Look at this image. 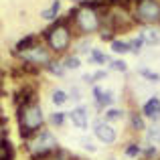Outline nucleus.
Segmentation results:
<instances>
[{"label": "nucleus", "instance_id": "obj_1", "mask_svg": "<svg viewBox=\"0 0 160 160\" xmlns=\"http://www.w3.org/2000/svg\"><path fill=\"white\" fill-rule=\"evenodd\" d=\"M69 24H73L69 20V16H63V18H57V20H55L49 28H45L43 39L47 41L49 49H51L53 53H65L67 49H69L71 39H73Z\"/></svg>", "mask_w": 160, "mask_h": 160}, {"label": "nucleus", "instance_id": "obj_2", "mask_svg": "<svg viewBox=\"0 0 160 160\" xmlns=\"http://www.w3.org/2000/svg\"><path fill=\"white\" fill-rule=\"evenodd\" d=\"M18 128H20V138L22 140H31L35 134H39V130L43 128V109L39 103H28V106L18 108Z\"/></svg>", "mask_w": 160, "mask_h": 160}, {"label": "nucleus", "instance_id": "obj_3", "mask_svg": "<svg viewBox=\"0 0 160 160\" xmlns=\"http://www.w3.org/2000/svg\"><path fill=\"white\" fill-rule=\"evenodd\" d=\"M57 138L53 136V132L49 130H41L39 134L28 140V152H31L32 160H47L49 156H53L57 152Z\"/></svg>", "mask_w": 160, "mask_h": 160}, {"label": "nucleus", "instance_id": "obj_4", "mask_svg": "<svg viewBox=\"0 0 160 160\" xmlns=\"http://www.w3.org/2000/svg\"><path fill=\"white\" fill-rule=\"evenodd\" d=\"M103 12L106 10H99V8L93 6H81L79 4V10L75 14V28L83 35H91V32H98L102 28V18H103Z\"/></svg>", "mask_w": 160, "mask_h": 160}, {"label": "nucleus", "instance_id": "obj_5", "mask_svg": "<svg viewBox=\"0 0 160 160\" xmlns=\"http://www.w3.org/2000/svg\"><path fill=\"white\" fill-rule=\"evenodd\" d=\"M132 14L136 22L156 24L160 22V2L158 0H144V2L132 4Z\"/></svg>", "mask_w": 160, "mask_h": 160}, {"label": "nucleus", "instance_id": "obj_6", "mask_svg": "<svg viewBox=\"0 0 160 160\" xmlns=\"http://www.w3.org/2000/svg\"><path fill=\"white\" fill-rule=\"evenodd\" d=\"M14 55H18L24 63H31V65H37V67H47L49 63L53 61V51L47 49L45 45H41V43H37L35 47L28 49V51L14 53Z\"/></svg>", "mask_w": 160, "mask_h": 160}, {"label": "nucleus", "instance_id": "obj_7", "mask_svg": "<svg viewBox=\"0 0 160 160\" xmlns=\"http://www.w3.org/2000/svg\"><path fill=\"white\" fill-rule=\"evenodd\" d=\"M93 134H95L98 140L103 142V144H113V142H116V130L109 126V122L98 120L93 124Z\"/></svg>", "mask_w": 160, "mask_h": 160}, {"label": "nucleus", "instance_id": "obj_8", "mask_svg": "<svg viewBox=\"0 0 160 160\" xmlns=\"http://www.w3.org/2000/svg\"><path fill=\"white\" fill-rule=\"evenodd\" d=\"M67 116H69V120L73 122L79 130H85L87 128V122H89V118H87V108H81V106H79V108L71 109Z\"/></svg>", "mask_w": 160, "mask_h": 160}, {"label": "nucleus", "instance_id": "obj_9", "mask_svg": "<svg viewBox=\"0 0 160 160\" xmlns=\"http://www.w3.org/2000/svg\"><path fill=\"white\" fill-rule=\"evenodd\" d=\"M142 113H144L146 118H150V120L158 122L160 120V99L158 98H150L148 102L144 103V108H142Z\"/></svg>", "mask_w": 160, "mask_h": 160}, {"label": "nucleus", "instance_id": "obj_10", "mask_svg": "<svg viewBox=\"0 0 160 160\" xmlns=\"http://www.w3.org/2000/svg\"><path fill=\"white\" fill-rule=\"evenodd\" d=\"M93 95H95V102H98V106H102V108H108V106H112L113 103V91H109L106 89L103 91L102 87H95L93 89Z\"/></svg>", "mask_w": 160, "mask_h": 160}, {"label": "nucleus", "instance_id": "obj_11", "mask_svg": "<svg viewBox=\"0 0 160 160\" xmlns=\"http://www.w3.org/2000/svg\"><path fill=\"white\" fill-rule=\"evenodd\" d=\"M37 43H41V41H39V37H37V35H27V37H22V39H20L18 43L14 45V53L28 51V49H32Z\"/></svg>", "mask_w": 160, "mask_h": 160}, {"label": "nucleus", "instance_id": "obj_12", "mask_svg": "<svg viewBox=\"0 0 160 160\" xmlns=\"http://www.w3.org/2000/svg\"><path fill=\"white\" fill-rule=\"evenodd\" d=\"M59 10H61V0H53L51 6L45 8V10L41 12V16H43L45 20H57L59 18Z\"/></svg>", "mask_w": 160, "mask_h": 160}, {"label": "nucleus", "instance_id": "obj_13", "mask_svg": "<svg viewBox=\"0 0 160 160\" xmlns=\"http://www.w3.org/2000/svg\"><path fill=\"white\" fill-rule=\"evenodd\" d=\"M47 71L51 75H55V77H63L65 71H67V67H65V63H61V61H51L47 65Z\"/></svg>", "mask_w": 160, "mask_h": 160}, {"label": "nucleus", "instance_id": "obj_14", "mask_svg": "<svg viewBox=\"0 0 160 160\" xmlns=\"http://www.w3.org/2000/svg\"><path fill=\"white\" fill-rule=\"evenodd\" d=\"M89 61L98 63V65H106V63H109V57L103 51H99V49H91L89 51Z\"/></svg>", "mask_w": 160, "mask_h": 160}, {"label": "nucleus", "instance_id": "obj_15", "mask_svg": "<svg viewBox=\"0 0 160 160\" xmlns=\"http://www.w3.org/2000/svg\"><path fill=\"white\" fill-rule=\"evenodd\" d=\"M130 124H132V128L136 130V132H142V130H146L144 118H142V113H138V112H132V113H130Z\"/></svg>", "mask_w": 160, "mask_h": 160}, {"label": "nucleus", "instance_id": "obj_16", "mask_svg": "<svg viewBox=\"0 0 160 160\" xmlns=\"http://www.w3.org/2000/svg\"><path fill=\"white\" fill-rule=\"evenodd\" d=\"M112 51H113V53H118V55L132 53V51H130V43H126V41H118V39H113V41H112Z\"/></svg>", "mask_w": 160, "mask_h": 160}, {"label": "nucleus", "instance_id": "obj_17", "mask_svg": "<svg viewBox=\"0 0 160 160\" xmlns=\"http://www.w3.org/2000/svg\"><path fill=\"white\" fill-rule=\"evenodd\" d=\"M67 99H69V93L63 89H55L53 95H51V102L53 106H63V103H67Z\"/></svg>", "mask_w": 160, "mask_h": 160}, {"label": "nucleus", "instance_id": "obj_18", "mask_svg": "<svg viewBox=\"0 0 160 160\" xmlns=\"http://www.w3.org/2000/svg\"><path fill=\"white\" fill-rule=\"evenodd\" d=\"M142 37H144V41L148 45H158L160 43V32H156V31H152V28H146L144 32H140Z\"/></svg>", "mask_w": 160, "mask_h": 160}, {"label": "nucleus", "instance_id": "obj_19", "mask_svg": "<svg viewBox=\"0 0 160 160\" xmlns=\"http://www.w3.org/2000/svg\"><path fill=\"white\" fill-rule=\"evenodd\" d=\"M122 109H118V108H109L106 109V113H103V118H106V122H120L122 120Z\"/></svg>", "mask_w": 160, "mask_h": 160}, {"label": "nucleus", "instance_id": "obj_20", "mask_svg": "<svg viewBox=\"0 0 160 160\" xmlns=\"http://www.w3.org/2000/svg\"><path fill=\"white\" fill-rule=\"evenodd\" d=\"M146 140H148L150 144H158V142H160V126L158 124L152 126V128L146 132Z\"/></svg>", "mask_w": 160, "mask_h": 160}, {"label": "nucleus", "instance_id": "obj_21", "mask_svg": "<svg viewBox=\"0 0 160 160\" xmlns=\"http://www.w3.org/2000/svg\"><path fill=\"white\" fill-rule=\"evenodd\" d=\"M138 73H140L144 79H148L150 83H160V75L156 73V71H150V69H146V67H142Z\"/></svg>", "mask_w": 160, "mask_h": 160}, {"label": "nucleus", "instance_id": "obj_22", "mask_svg": "<svg viewBox=\"0 0 160 160\" xmlns=\"http://www.w3.org/2000/svg\"><path fill=\"white\" fill-rule=\"evenodd\" d=\"M144 43H146V41H144V37H142V35H138L136 39H132V41H130V51H132L134 55H138V53L142 51V47H144Z\"/></svg>", "mask_w": 160, "mask_h": 160}, {"label": "nucleus", "instance_id": "obj_23", "mask_svg": "<svg viewBox=\"0 0 160 160\" xmlns=\"http://www.w3.org/2000/svg\"><path fill=\"white\" fill-rule=\"evenodd\" d=\"M109 69H112V71H120V73H126V71H128V63L122 61V59H113V61H109Z\"/></svg>", "mask_w": 160, "mask_h": 160}, {"label": "nucleus", "instance_id": "obj_24", "mask_svg": "<svg viewBox=\"0 0 160 160\" xmlns=\"http://www.w3.org/2000/svg\"><path fill=\"white\" fill-rule=\"evenodd\" d=\"M65 67L67 69H79V65H81V61H79L77 55H69V57H65Z\"/></svg>", "mask_w": 160, "mask_h": 160}, {"label": "nucleus", "instance_id": "obj_25", "mask_svg": "<svg viewBox=\"0 0 160 160\" xmlns=\"http://www.w3.org/2000/svg\"><path fill=\"white\" fill-rule=\"evenodd\" d=\"M142 154V148L138 144H128L126 146V156L128 158H136V156H140Z\"/></svg>", "mask_w": 160, "mask_h": 160}, {"label": "nucleus", "instance_id": "obj_26", "mask_svg": "<svg viewBox=\"0 0 160 160\" xmlns=\"http://www.w3.org/2000/svg\"><path fill=\"white\" fill-rule=\"evenodd\" d=\"M49 120H51V124L53 126H63V122H65V113L63 112H55V113H51V118H49Z\"/></svg>", "mask_w": 160, "mask_h": 160}, {"label": "nucleus", "instance_id": "obj_27", "mask_svg": "<svg viewBox=\"0 0 160 160\" xmlns=\"http://www.w3.org/2000/svg\"><path fill=\"white\" fill-rule=\"evenodd\" d=\"M47 160H71V158H69V152H65V150H57V152H55L53 156H49Z\"/></svg>", "mask_w": 160, "mask_h": 160}, {"label": "nucleus", "instance_id": "obj_28", "mask_svg": "<svg viewBox=\"0 0 160 160\" xmlns=\"http://www.w3.org/2000/svg\"><path fill=\"white\" fill-rule=\"evenodd\" d=\"M91 45H89V39H83V41H79V45H77V51L79 53H87V51H91Z\"/></svg>", "mask_w": 160, "mask_h": 160}, {"label": "nucleus", "instance_id": "obj_29", "mask_svg": "<svg viewBox=\"0 0 160 160\" xmlns=\"http://www.w3.org/2000/svg\"><path fill=\"white\" fill-rule=\"evenodd\" d=\"M81 146L85 150H89V152H95V150H98V146H93V142H91V140H85V138H81Z\"/></svg>", "mask_w": 160, "mask_h": 160}, {"label": "nucleus", "instance_id": "obj_30", "mask_svg": "<svg viewBox=\"0 0 160 160\" xmlns=\"http://www.w3.org/2000/svg\"><path fill=\"white\" fill-rule=\"evenodd\" d=\"M106 77H108V71H103V69L95 71V73H93V83L95 81H102V79H106Z\"/></svg>", "mask_w": 160, "mask_h": 160}, {"label": "nucleus", "instance_id": "obj_31", "mask_svg": "<svg viewBox=\"0 0 160 160\" xmlns=\"http://www.w3.org/2000/svg\"><path fill=\"white\" fill-rule=\"evenodd\" d=\"M71 95H73V99H77V102L81 99V93H79V89H75V87L71 89Z\"/></svg>", "mask_w": 160, "mask_h": 160}, {"label": "nucleus", "instance_id": "obj_32", "mask_svg": "<svg viewBox=\"0 0 160 160\" xmlns=\"http://www.w3.org/2000/svg\"><path fill=\"white\" fill-rule=\"evenodd\" d=\"M154 154H156V148H154V146H150V148L146 150V156H154Z\"/></svg>", "mask_w": 160, "mask_h": 160}, {"label": "nucleus", "instance_id": "obj_33", "mask_svg": "<svg viewBox=\"0 0 160 160\" xmlns=\"http://www.w3.org/2000/svg\"><path fill=\"white\" fill-rule=\"evenodd\" d=\"M138 2H144V0H132V4H138Z\"/></svg>", "mask_w": 160, "mask_h": 160}, {"label": "nucleus", "instance_id": "obj_34", "mask_svg": "<svg viewBox=\"0 0 160 160\" xmlns=\"http://www.w3.org/2000/svg\"><path fill=\"white\" fill-rule=\"evenodd\" d=\"M73 2H81V0H73Z\"/></svg>", "mask_w": 160, "mask_h": 160}]
</instances>
